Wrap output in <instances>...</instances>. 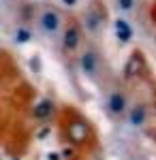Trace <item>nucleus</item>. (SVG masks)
Listing matches in <instances>:
<instances>
[{"label":"nucleus","instance_id":"obj_12","mask_svg":"<svg viewBox=\"0 0 156 160\" xmlns=\"http://www.w3.org/2000/svg\"><path fill=\"white\" fill-rule=\"evenodd\" d=\"M120 2V9H124V11H128L133 7V0H118Z\"/></svg>","mask_w":156,"mask_h":160},{"label":"nucleus","instance_id":"obj_9","mask_svg":"<svg viewBox=\"0 0 156 160\" xmlns=\"http://www.w3.org/2000/svg\"><path fill=\"white\" fill-rule=\"evenodd\" d=\"M49 115H51V102H49V100H43V102L34 109V118L45 120V118H49Z\"/></svg>","mask_w":156,"mask_h":160},{"label":"nucleus","instance_id":"obj_7","mask_svg":"<svg viewBox=\"0 0 156 160\" xmlns=\"http://www.w3.org/2000/svg\"><path fill=\"white\" fill-rule=\"evenodd\" d=\"M124 107H126V98H124V94L113 92V94L109 96V109H111V113L120 115L122 111H124Z\"/></svg>","mask_w":156,"mask_h":160},{"label":"nucleus","instance_id":"obj_13","mask_svg":"<svg viewBox=\"0 0 156 160\" xmlns=\"http://www.w3.org/2000/svg\"><path fill=\"white\" fill-rule=\"evenodd\" d=\"M64 4H75V0H62Z\"/></svg>","mask_w":156,"mask_h":160},{"label":"nucleus","instance_id":"obj_10","mask_svg":"<svg viewBox=\"0 0 156 160\" xmlns=\"http://www.w3.org/2000/svg\"><path fill=\"white\" fill-rule=\"evenodd\" d=\"M143 118H145V109H143V107H135V109H133V115H131V122L133 124H141V122H143Z\"/></svg>","mask_w":156,"mask_h":160},{"label":"nucleus","instance_id":"obj_5","mask_svg":"<svg viewBox=\"0 0 156 160\" xmlns=\"http://www.w3.org/2000/svg\"><path fill=\"white\" fill-rule=\"evenodd\" d=\"M96 66H98V56H96L92 49H88L84 56H81V68H84V73L92 75L96 71Z\"/></svg>","mask_w":156,"mask_h":160},{"label":"nucleus","instance_id":"obj_11","mask_svg":"<svg viewBox=\"0 0 156 160\" xmlns=\"http://www.w3.org/2000/svg\"><path fill=\"white\" fill-rule=\"evenodd\" d=\"M15 38H17V43H26V41L30 38V34H28V30H26V28H19V30H17V34H15Z\"/></svg>","mask_w":156,"mask_h":160},{"label":"nucleus","instance_id":"obj_3","mask_svg":"<svg viewBox=\"0 0 156 160\" xmlns=\"http://www.w3.org/2000/svg\"><path fill=\"white\" fill-rule=\"evenodd\" d=\"M143 71H145V60H143V56H141L139 51H135L131 58H128V62H126L124 75H126L128 79H133V77H139Z\"/></svg>","mask_w":156,"mask_h":160},{"label":"nucleus","instance_id":"obj_2","mask_svg":"<svg viewBox=\"0 0 156 160\" xmlns=\"http://www.w3.org/2000/svg\"><path fill=\"white\" fill-rule=\"evenodd\" d=\"M41 28L45 30V34H58L60 30V13L56 9H45L41 15Z\"/></svg>","mask_w":156,"mask_h":160},{"label":"nucleus","instance_id":"obj_8","mask_svg":"<svg viewBox=\"0 0 156 160\" xmlns=\"http://www.w3.org/2000/svg\"><path fill=\"white\" fill-rule=\"evenodd\" d=\"M116 37L120 38L122 43H128L131 41V37H133V30H131V26L126 24L124 19H116Z\"/></svg>","mask_w":156,"mask_h":160},{"label":"nucleus","instance_id":"obj_1","mask_svg":"<svg viewBox=\"0 0 156 160\" xmlns=\"http://www.w3.org/2000/svg\"><path fill=\"white\" fill-rule=\"evenodd\" d=\"M103 24H105V7H98V2H94L86 13V28L90 32H98Z\"/></svg>","mask_w":156,"mask_h":160},{"label":"nucleus","instance_id":"obj_4","mask_svg":"<svg viewBox=\"0 0 156 160\" xmlns=\"http://www.w3.org/2000/svg\"><path fill=\"white\" fill-rule=\"evenodd\" d=\"M88 135H90V128L84 122H75V124L69 126V137H71L75 143H84Z\"/></svg>","mask_w":156,"mask_h":160},{"label":"nucleus","instance_id":"obj_6","mask_svg":"<svg viewBox=\"0 0 156 160\" xmlns=\"http://www.w3.org/2000/svg\"><path fill=\"white\" fill-rule=\"evenodd\" d=\"M79 45V30L77 26H69L66 32H64V49H75Z\"/></svg>","mask_w":156,"mask_h":160}]
</instances>
